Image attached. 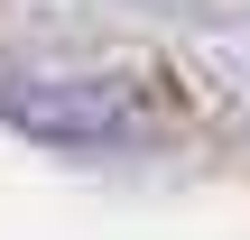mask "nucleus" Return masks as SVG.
I'll use <instances>...</instances> for the list:
<instances>
[{"instance_id": "obj_1", "label": "nucleus", "mask_w": 250, "mask_h": 240, "mask_svg": "<svg viewBox=\"0 0 250 240\" xmlns=\"http://www.w3.org/2000/svg\"><path fill=\"white\" fill-rule=\"evenodd\" d=\"M130 111H139L130 83H37V74H19V65H0V120L28 129V139H65V148L121 139Z\"/></svg>"}]
</instances>
